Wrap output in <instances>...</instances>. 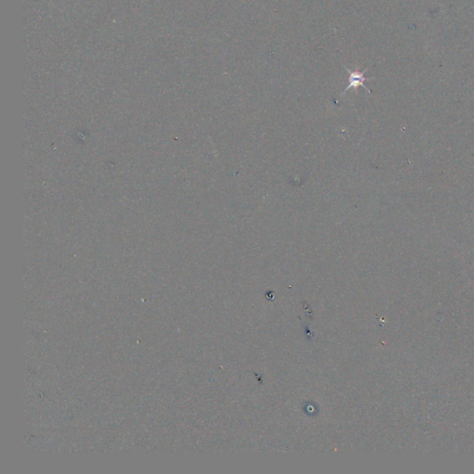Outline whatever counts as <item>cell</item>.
<instances>
[{"label": "cell", "mask_w": 474, "mask_h": 474, "mask_svg": "<svg viewBox=\"0 0 474 474\" xmlns=\"http://www.w3.org/2000/svg\"><path fill=\"white\" fill-rule=\"evenodd\" d=\"M344 69L347 71V73H349V79H348L349 84L347 85V88L342 93L341 97H343L351 88L354 89L355 92H356L357 88L359 86H362L365 90L368 91V93H370V94L372 93V91L365 85V82H367V81H369V80L372 79V78H367V77H365L364 76V73L367 72L368 68L364 69L362 72H359V71H351V70L347 69V67H345V66H344Z\"/></svg>", "instance_id": "1"}]
</instances>
